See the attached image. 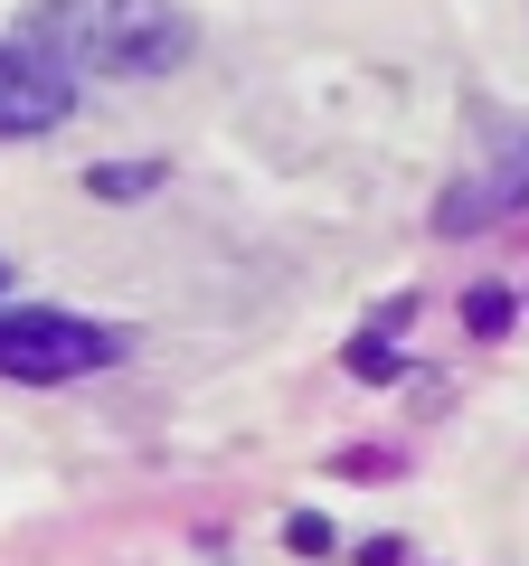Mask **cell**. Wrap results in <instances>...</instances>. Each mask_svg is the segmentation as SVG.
I'll return each mask as SVG.
<instances>
[{"mask_svg":"<svg viewBox=\"0 0 529 566\" xmlns=\"http://www.w3.org/2000/svg\"><path fill=\"white\" fill-rule=\"evenodd\" d=\"M20 39L48 48L66 76H170L199 48V20L180 0H29Z\"/></svg>","mask_w":529,"mask_h":566,"instance_id":"cell-1","label":"cell"},{"mask_svg":"<svg viewBox=\"0 0 529 566\" xmlns=\"http://www.w3.org/2000/svg\"><path fill=\"white\" fill-rule=\"evenodd\" d=\"M123 359V331L76 322V312H48V303H0V378L20 387H66V378H95V368Z\"/></svg>","mask_w":529,"mask_h":566,"instance_id":"cell-2","label":"cell"},{"mask_svg":"<svg viewBox=\"0 0 529 566\" xmlns=\"http://www.w3.org/2000/svg\"><path fill=\"white\" fill-rule=\"evenodd\" d=\"M76 114V76H66L48 48L29 39H0V142H29V133H58Z\"/></svg>","mask_w":529,"mask_h":566,"instance_id":"cell-3","label":"cell"},{"mask_svg":"<svg viewBox=\"0 0 529 566\" xmlns=\"http://www.w3.org/2000/svg\"><path fill=\"white\" fill-rule=\"evenodd\" d=\"M520 199H529V142H510L501 170H491L483 189H445L435 227H491V208H520Z\"/></svg>","mask_w":529,"mask_h":566,"instance_id":"cell-4","label":"cell"},{"mask_svg":"<svg viewBox=\"0 0 529 566\" xmlns=\"http://www.w3.org/2000/svg\"><path fill=\"white\" fill-rule=\"evenodd\" d=\"M473 331H510V293H501V283L473 293Z\"/></svg>","mask_w":529,"mask_h":566,"instance_id":"cell-5","label":"cell"},{"mask_svg":"<svg viewBox=\"0 0 529 566\" xmlns=\"http://www.w3.org/2000/svg\"><path fill=\"white\" fill-rule=\"evenodd\" d=\"M0 293H10V264H0Z\"/></svg>","mask_w":529,"mask_h":566,"instance_id":"cell-6","label":"cell"}]
</instances>
